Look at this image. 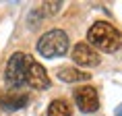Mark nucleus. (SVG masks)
I'll list each match as a JSON object with an SVG mask.
<instances>
[{
    "mask_svg": "<svg viewBox=\"0 0 122 116\" xmlns=\"http://www.w3.org/2000/svg\"><path fill=\"white\" fill-rule=\"evenodd\" d=\"M25 83L29 85V87H33V89H48V87H50L48 71L39 64L37 60H33V58H31V62H29V66H27Z\"/></svg>",
    "mask_w": 122,
    "mask_h": 116,
    "instance_id": "423d86ee",
    "label": "nucleus"
},
{
    "mask_svg": "<svg viewBox=\"0 0 122 116\" xmlns=\"http://www.w3.org/2000/svg\"><path fill=\"white\" fill-rule=\"evenodd\" d=\"M68 35L62 29H52L37 39V52L44 58H58L68 52Z\"/></svg>",
    "mask_w": 122,
    "mask_h": 116,
    "instance_id": "f03ea898",
    "label": "nucleus"
},
{
    "mask_svg": "<svg viewBox=\"0 0 122 116\" xmlns=\"http://www.w3.org/2000/svg\"><path fill=\"white\" fill-rule=\"evenodd\" d=\"M75 102H77L79 110L85 112V114L99 110V95H97V89L91 87V85H83V87L75 89Z\"/></svg>",
    "mask_w": 122,
    "mask_h": 116,
    "instance_id": "20e7f679",
    "label": "nucleus"
},
{
    "mask_svg": "<svg viewBox=\"0 0 122 116\" xmlns=\"http://www.w3.org/2000/svg\"><path fill=\"white\" fill-rule=\"evenodd\" d=\"M87 44L93 50L106 52V54H114L120 50L122 46V35L112 23L108 21H95L87 31Z\"/></svg>",
    "mask_w": 122,
    "mask_h": 116,
    "instance_id": "f257e3e1",
    "label": "nucleus"
},
{
    "mask_svg": "<svg viewBox=\"0 0 122 116\" xmlns=\"http://www.w3.org/2000/svg\"><path fill=\"white\" fill-rule=\"evenodd\" d=\"M56 75L64 83H77V81H87V79H91L89 73L81 71V69H75V66H62V69L56 71Z\"/></svg>",
    "mask_w": 122,
    "mask_h": 116,
    "instance_id": "6e6552de",
    "label": "nucleus"
},
{
    "mask_svg": "<svg viewBox=\"0 0 122 116\" xmlns=\"http://www.w3.org/2000/svg\"><path fill=\"white\" fill-rule=\"evenodd\" d=\"M27 102H29V97L25 93H19V91H2L0 93V106L6 112L21 110L23 106H27Z\"/></svg>",
    "mask_w": 122,
    "mask_h": 116,
    "instance_id": "0eeeda50",
    "label": "nucleus"
},
{
    "mask_svg": "<svg viewBox=\"0 0 122 116\" xmlns=\"http://www.w3.org/2000/svg\"><path fill=\"white\" fill-rule=\"evenodd\" d=\"M71 104L66 100H54V102L48 106V116H71Z\"/></svg>",
    "mask_w": 122,
    "mask_h": 116,
    "instance_id": "1a4fd4ad",
    "label": "nucleus"
},
{
    "mask_svg": "<svg viewBox=\"0 0 122 116\" xmlns=\"http://www.w3.org/2000/svg\"><path fill=\"white\" fill-rule=\"evenodd\" d=\"M31 62V56L25 54V52H15L13 56L8 58L6 62V69H4V81L10 89H19L23 87L25 83V77H27V66Z\"/></svg>",
    "mask_w": 122,
    "mask_h": 116,
    "instance_id": "7ed1b4c3",
    "label": "nucleus"
},
{
    "mask_svg": "<svg viewBox=\"0 0 122 116\" xmlns=\"http://www.w3.org/2000/svg\"><path fill=\"white\" fill-rule=\"evenodd\" d=\"M41 8H44V13H46V15H56L58 11L62 8V2H46Z\"/></svg>",
    "mask_w": 122,
    "mask_h": 116,
    "instance_id": "9d476101",
    "label": "nucleus"
},
{
    "mask_svg": "<svg viewBox=\"0 0 122 116\" xmlns=\"http://www.w3.org/2000/svg\"><path fill=\"white\" fill-rule=\"evenodd\" d=\"M72 60H75V64L85 66V69H89V66H97L99 62H102L99 52L93 50L87 42H79V44L72 48Z\"/></svg>",
    "mask_w": 122,
    "mask_h": 116,
    "instance_id": "39448f33",
    "label": "nucleus"
}]
</instances>
